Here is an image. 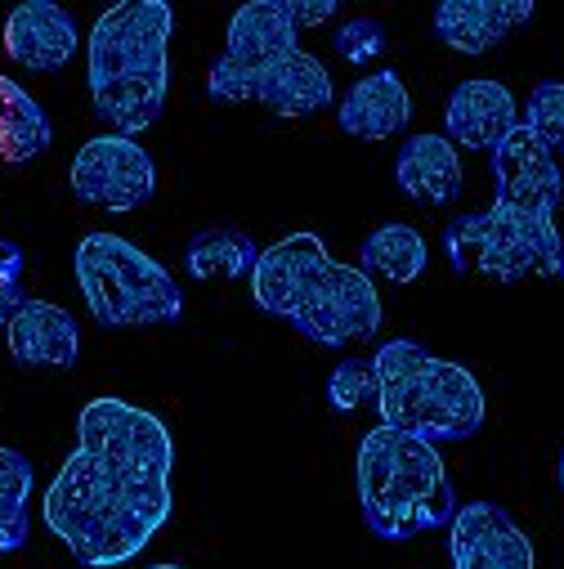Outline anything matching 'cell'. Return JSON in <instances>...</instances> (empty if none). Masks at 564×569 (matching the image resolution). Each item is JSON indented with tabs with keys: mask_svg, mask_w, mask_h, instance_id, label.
<instances>
[{
	"mask_svg": "<svg viewBox=\"0 0 564 569\" xmlns=\"http://www.w3.org/2000/svg\"><path fill=\"white\" fill-rule=\"evenodd\" d=\"M175 440L167 421L125 399H90L77 449L46 489V529L85 569H117L171 520Z\"/></svg>",
	"mask_w": 564,
	"mask_h": 569,
	"instance_id": "1",
	"label": "cell"
},
{
	"mask_svg": "<svg viewBox=\"0 0 564 569\" xmlns=\"http://www.w3.org/2000/svg\"><path fill=\"white\" fill-rule=\"evenodd\" d=\"M332 0H246L229 19L224 54L207 77L215 103H260L273 117H314L336 99L332 72L301 50V28L332 19Z\"/></svg>",
	"mask_w": 564,
	"mask_h": 569,
	"instance_id": "2",
	"label": "cell"
},
{
	"mask_svg": "<svg viewBox=\"0 0 564 569\" xmlns=\"http://www.w3.org/2000/svg\"><path fill=\"white\" fill-rule=\"evenodd\" d=\"M251 297L264 315L292 323L301 337L341 350L372 341L381 328V297L354 264H336L319 233H292L260 251Z\"/></svg>",
	"mask_w": 564,
	"mask_h": 569,
	"instance_id": "3",
	"label": "cell"
},
{
	"mask_svg": "<svg viewBox=\"0 0 564 569\" xmlns=\"http://www.w3.org/2000/svg\"><path fill=\"white\" fill-rule=\"evenodd\" d=\"M171 32L175 10L167 0H121L90 32V99L125 139L149 130L167 108Z\"/></svg>",
	"mask_w": 564,
	"mask_h": 569,
	"instance_id": "4",
	"label": "cell"
},
{
	"mask_svg": "<svg viewBox=\"0 0 564 569\" xmlns=\"http://www.w3.org/2000/svg\"><path fill=\"white\" fill-rule=\"evenodd\" d=\"M372 377H376V412L390 431L416 436L426 445H449V440H471L484 426L480 381L462 363L440 359L407 337L385 341L372 355Z\"/></svg>",
	"mask_w": 564,
	"mask_h": 569,
	"instance_id": "5",
	"label": "cell"
},
{
	"mask_svg": "<svg viewBox=\"0 0 564 569\" xmlns=\"http://www.w3.org/2000/svg\"><path fill=\"white\" fill-rule=\"evenodd\" d=\"M354 480L363 520L385 542H407L421 529H440L457 511L440 449L416 436L390 431V426H376L363 436Z\"/></svg>",
	"mask_w": 564,
	"mask_h": 569,
	"instance_id": "6",
	"label": "cell"
},
{
	"mask_svg": "<svg viewBox=\"0 0 564 569\" xmlns=\"http://www.w3.org/2000/svg\"><path fill=\"white\" fill-rule=\"evenodd\" d=\"M77 282L99 328H153L180 323L184 315L175 278L117 233H90L77 242Z\"/></svg>",
	"mask_w": 564,
	"mask_h": 569,
	"instance_id": "7",
	"label": "cell"
},
{
	"mask_svg": "<svg viewBox=\"0 0 564 569\" xmlns=\"http://www.w3.org/2000/svg\"><path fill=\"white\" fill-rule=\"evenodd\" d=\"M444 251L457 273H484L493 282H520L528 273L564 278V238L555 220L524 216L502 202L453 220L444 229Z\"/></svg>",
	"mask_w": 564,
	"mask_h": 569,
	"instance_id": "8",
	"label": "cell"
},
{
	"mask_svg": "<svg viewBox=\"0 0 564 569\" xmlns=\"http://www.w3.org/2000/svg\"><path fill=\"white\" fill-rule=\"evenodd\" d=\"M72 193L103 211H134L158 193V167L125 134H94L72 158Z\"/></svg>",
	"mask_w": 564,
	"mask_h": 569,
	"instance_id": "9",
	"label": "cell"
},
{
	"mask_svg": "<svg viewBox=\"0 0 564 569\" xmlns=\"http://www.w3.org/2000/svg\"><path fill=\"white\" fill-rule=\"evenodd\" d=\"M493 189H497L493 202L515 207L524 216L555 220V211H560V198H564L560 162L542 149V139L524 121L493 149Z\"/></svg>",
	"mask_w": 564,
	"mask_h": 569,
	"instance_id": "10",
	"label": "cell"
},
{
	"mask_svg": "<svg viewBox=\"0 0 564 569\" xmlns=\"http://www.w3.org/2000/svg\"><path fill=\"white\" fill-rule=\"evenodd\" d=\"M453 569H537L533 542L497 502H466L449 529Z\"/></svg>",
	"mask_w": 564,
	"mask_h": 569,
	"instance_id": "11",
	"label": "cell"
},
{
	"mask_svg": "<svg viewBox=\"0 0 564 569\" xmlns=\"http://www.w3.org/2000/svg\"><path fill=\"white\" fill-rule=\"evenodd\" d=\"M515 126H520L515 99L497 81H462L449 99V112H444L449 144L453 149L462 144L471 153H493Z\"/></svg>",
	"mask_w": 564,
	"mask_h": 569,
	"instance_id": "12",
	"label": "cell"
},
{
	"mask_svg": "<svg viewBox=\"0 0 564 569\" xmlns=\"http://www.w3.org/2000/svg\"><path fill=\"white\" fill-rule=\"evenodd\" d=\"M6 54L32 72H59L77 54V19L54 0H23L6 19Z\"/></svg>",
	"mask_w": 564,
	"mask_h": 569,
	"instance_id": "13",
	"label": "cell"
},
{
	"mask_svg": "<svg viewBox=\"0 0 564 569\" xmlns=\"http://www.w3.org/2000/svg\"><path fill=\"white\" fill-rule=\"evenodd\" d=\"M533 14V0H444L435 10V37L457 54H489Z\"/></svg>",
	"mask_w": 564,
	"mask_h": 569,
	"instance_id": "14",
	"label": "cell"
},
{
	"mask_svg": "<svg viewBox=\"0 0 564 569\" xmlns=\"http://www.w3.org/2000/svg\"><path fill=\"white\" fill-rule=\"evenodd\" d=\"M6 337H10V359L19 368H72L81 355L77 319L63 306L37 301V297H28L14 310Z\"/></svg>",
	"mask_w": 564,
	"mask_h": 569,
	"instance_id": "15",
	"label": "cell"
},
{
	"mask_svg": "<svg viewBox=\"0 0 564 569\" xmlns=\"http://www.w3.org/2000/svg\"><path fill=\"white\" fill-rule=\"evenodd\" d=\"M341 130L354 134V139H390V134H403L407 121H412V99H407V86L394 68H376L367 77H359L341 108Z\"/></svg>",
	"mask_w": 564,
	"mask_h": 569,
	"instance_id": "16",
	"label": "cell"
},
{
	"mask_svg": "<svg viewBox=\"0 0 564 569\" xmlns=\"http://www.w3.org/2000/svg\"><path fill=\"white\" fill-rule=\"evenodd\" d=\"M394 180L421 207H449L462 193V158L449 134H407L394 158Z\"/></svg>",
	"mask_w": 564,
	"mask_h": 569,
	"instance_id": "17",
	"label": "cell"
},
{
	"mask_svg": "<svg viewBox=\"0 0 564 569\" xmlns=\"http://www.w3.org/2000/svg\"><path fill=\"white\" fill-rule=\"evenodd\" d=\"M50 139H54L50 112L14 77L0 72V162L23 167L50 149Z\"/></svg>",
	"mask_w": 564,
	"mask_h": 569,
	"instance_id": "18",
	"label": "cell"
},
{
	"mask_svg": "<svg viewBox=\"0 0 564 569\" xmlns=\"http://www.w3.org/2000/svg\"><path fill=\"white\" fill-rule=\"evenodd\" d=\"M431 264L426 238H421L412 224H381L367 233L359 269L367 278H385V282H416Z\"/></svg>",
	"mask_w": 564,
	"mask_h": 569,
	"instance_id": "19",
	"label": "cell"
},
{
	"mask_svg": "<svg viewBox=\"0 0 564 569\" xmlns=\"http://www.w3.org/2000/svg\"><path fill=\"white\" fill-rule=\"evenodd\" d=\"M255 260H260V247L242 229H202V233H193L189 256H184L189 273L202 278V282H211V278H242V273L255 269Z\"/></svg>",
	"mask_w": 564,
	"mask_h": 569,
	"instance_id": "20",
	"label": "cell"
},
{
	"mask_svg": "<svg viewBox=\"0 0 564 569\" xmlns=\"http://www.w3.org/2000/svg\"><path fill=\"white\" fill-rule=\"evenodd\" d=\"M32 462L19 449L0 445V556L28 542V498H32Z\"/></svg>",
	"mask_w": 564,
	"mask_h": 569,
	"instance_id": "21",
	"label": "cell"
},
{
	"mask_svg": "<svg viewBox=\"0 0 564 569\" xmlns=\"http://www.w3.org/2000/svg\"><path fill=\"white\" fill-rule=\"evenodd\" d=\"M524 126L542 139V149L560 162L564 158V81H542L528 94L524 108Z\"/></svg>",
	"mask_w": 564,
	"mask_h": 569,
	"instance_id": "22",
	"label": "cell"
},
{
	"mask_svg": "<svg viewBox=\"0 0 564 569\" xmlns=\"http://www.w3.org/2000/svg\"><path fill=\"white\" fill-rule=\"evenodd\" d=\"M328 399H332V408H341V412H354V408H363L367 399H376L372 363L345 359V363L332 372V381H328Z\"/></svg>",
	"mask_w": 564,
	"mask_h": 569,
	"instance_id": "23",
	"label": "cell"
},
{
	"mask_svg": "<svg viewBox=\"0 0 564 569\" xmlns=\"http://www.w3.org/2000/svg\"><path fill=\"white\" fill-rule=\"evenodd\" d=\"M23 251L0 238V328H10L14 310L23 306Z\"/></svg>",
	"mask_w": 564,
	"mask_h": 569,
	"instance_id": "24",
	"label": "cell"
},
{
	"mask_svg": "<svg viewBox=\"0 0 564 569\" xmlns=\"http://www.w3.org/2000/svg\"><path fill=\"white\" fill-rule=\"evenodd\" d=\"M336 50H341L350 63H372V59H381V50H385V32H381L376 23H367V19H359V23H350V28L336 32Z\"/></svg>",
	"mask_w": 564,
	"mask_h": 569,
	"instance_id": "25",
	"label": "cell"
},
{
	"mask_svg": "<svg viewBox=\"0 0 564 569\" xmlns=\"http://www.w3.org/2000/svg\"><path fill=\"white\" fill-rule=\"evenodd\" d=\"M149 569H184V565H171V560H167V565H149Z\"/></svg>",
	"mask_w": 564,
	"mask_h": 569,
	"instance_id": "26",
	"label": "cell"
},
{
	"mask_svg": "<svg viewBox=\"0 0 564 569\" xmlns=\"http://www.w3.org/2000/svg\"><path fill=\"white\" fill-rule=\"evenodd\" d=\"M560 485H564V458H560Z\"/></svg>",
	"mask_w": 564,
	"mask_h": 569,
	"instance_id": "27",
	"label": "cell"
}]
</instances>
